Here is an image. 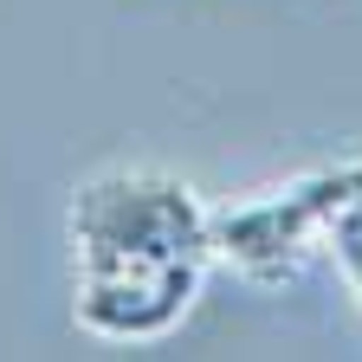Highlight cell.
<instances>
[{"instance_id": "6da1fadb", "label": "cell", "mask_w": 362, "mask_h": 362, "mask_svg": "<svg viewBox=\"0 0 362 362\" xmlns=\"http://www.w3.org/2000/svg\"><path fill=\"white\" fill-rule=\"evenodd\" d=\"M71 310L90 337H168L214 265V207L162 168L90 175L71 194Z\"/></svg>"}, {"instance_id": "7a4b0ae2", "label": "cell", "mask_w": 362, "mask_h": 362, "mask_svg": "<svg viewBox=\"0 0 362 362\" xmlns=\"http://www.w3.org/2000/svg\"><path fill=\"white\" fill-rule=\"evenodd\" d=\"M362 194V149L337 156L310 175H291L279 188L214 207V265H233L252 285H279L330 240L337 214Z\"/></svg>"}, {"instance_id": "3957f363", "label": "cell", "mask_w": 362, "mask_h": 362, "mask_svg": "<svg viewBox=\"0 0 362 362\" xmlns=\"http://www.w3.org/2000/svg\"><path fill=\"white\" fill-rule=\"evenodd\" d=\"M330 252H337V265H343V279L356 285V298H362V194L337 214V226H330V240H324Z\"/></svg>"}]
</instances>
